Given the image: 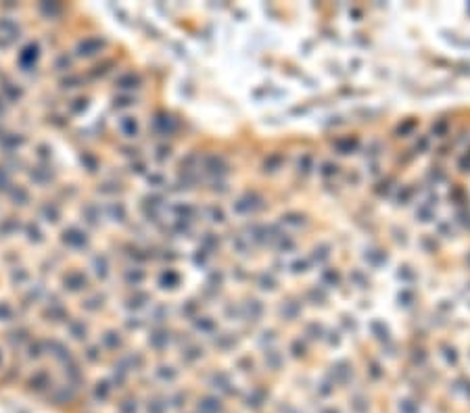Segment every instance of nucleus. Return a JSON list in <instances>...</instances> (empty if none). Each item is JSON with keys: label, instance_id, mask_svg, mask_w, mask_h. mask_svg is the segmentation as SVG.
<instances>
[{"label": "nucleus", "instance_id": "f257e3e1", "mask_svg": "<svg viewBox=\"0 0 470 413\" xmlns=\"http://www.w3.org/2000/svg\"><path fill=\"white\" fill-rule=\"evenodd\" d=\"M38 57H40V48H38V44H34V42H30L26 48L21 50V55H19V63H21V67H32L36 61H38Z\"/></svg>", "mask_w": 470, "mask_h": 413}, {"label": "nucleus", "instance_id": "f03ea898", "mask_svg": "<svg viewBox=\"0 0 470 413\" xmlns=\"http://www.w3.org/2000/svg\"><path fill=\"white\" fill-rule=\"evenodd\" d=\"M63 240H65V244H69V246H76V242L80 244V246H84L86 242V234L84 232H80L78 228H69V230H65L63 232Z\"/></svg>", "mask_w": 470, "mask_h": 413}, {"label": "nucleus", "instance_id": "7ed1b4c3", "mask_svg": "<svg viewBox=\"0 0 470 413\" xmlns=\"http://www.w3.org/2000/svg\"><path fill=\"white\" fill-rule=\"evenodd\" d=\"M65 284H71V286H69V290L78 292V290H82V288H84L86 278H84V273H69L67 278H65Z\"/></svg>", "mask_w": 470, "mask_h": 413}]
</instances>
